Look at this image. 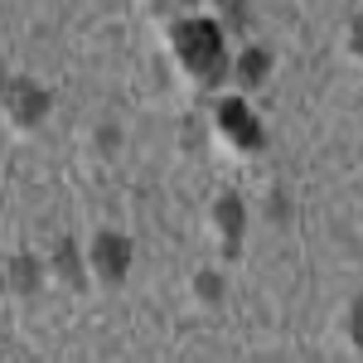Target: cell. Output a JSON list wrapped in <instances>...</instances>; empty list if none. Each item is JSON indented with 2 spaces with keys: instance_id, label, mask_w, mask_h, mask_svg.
Instances as JSON below:
<instances>
[{
  "instance_id": "6da1fadb",
  "label": "cell",
  "mask_w": 363,
  "mask_h": 363,
  "mask_svg": "<svg viewBox=\"0 0 363 363\" xmlns=\"http://www.w3.org/2000/svg\"><path fill=\"white\" fill-rule=\"evenodd\" d=\"M169 44H174V58L184 63V73H189L194 83L213 87L228 73L223 29L213 25V20H179L174 34H169Z\"/></svg>"
},
{
  "instance_id": "7a4b0ae2",
  "label": "cell",
  "mask_w": 363,
  "mask_h": 363,
  "mask_svg": "<svg viewBox=\"0 0 363 363\" xmlns=\"http://www.w3.org/2000/svg\"><path fill=\"white\" fill-rule=\"evenodd\" d=\"M92 272L107 286L126 281V272H131V242L121 233H97V242H92Z\"/></svg>"
},
{
  "instance_id": "3957f363",
  "label": "cell",
  "mask_w": 363,
  "mask_h": 363,
  "mask_svg": "<svg viewBox=\"0 0 363 363\" xmlns=\"http://www.w3.org/2000/svg\"><path fill=\"white\" fill-rule=\"evenodd\" d=\"M5 107H10V121H15V126H34V121H44L49 97H44V87H39V83L15 78V83H10V92H5Z\"/></svg>"
},
{
  "instance_id": "277c9868",
  "label": "cell",
  "mask_w": 363,
  "mask_h": 363,
  "mask_svg": "<svg viewBox=\"0 0 363 363\" xmlns=\"http://www.w3.org/2000/svg\"><path fill=\"white\" fill-rule=\"evenodd\" d=\"M218 126L233 136L238 150H257V145H262V126H257V116H252L242 102H223V107H218Z\"/></svg>"
},
{
  "instance_id": "5b68a950",
  "label": "cell",
  "mask_w": 363,
  "mask_h": 363,
  "mask_svg": "<svg viewBox=\"0 0 363 363\" xmlns=\"http://www.w3.org/2000/svg\"><path fill=\"white\" fill-rule=\"evenodd\" d=\"M10 286H15V291H34V286H39L34 257H10Z\"/></svg>"
},
{
  "instance_id": "8992f818",
  "label": "cell",
  "mask_w": 363,
  "mask_h": 363,
  "mask_svg": "<svg viewBox=\"0 0 363 363\" xmlns=\"http://www.w3.org/2000/svg\"><path fill=\"white\" fill-rule=\"evenodd\" d=\"M54 272H58V281L78 286V252H73V242H58L54 247Z\"/></svg>"
},
{
  "instance_id": "52a82bcc",
  "label": "cell",
  "mask_w": 363,
  "mask_h": 363,
  "mask_svg": "<svg viewBox=\"0 0 363 363\" xmlns=\"http://www.w3.org/2000/svg\"><path fill=\"white\" fill-rule=\"evenodd\" d=\"M267 63H272V58L262 54V49H247V54H242V73H238V78H242V83H262V78H267Z\"/></svg>"
},
{
  "instance_id": "ba28073f",
  "label": "cell",
  "mask_w": 363,
  "mask_h": 363,
  "mask_svg": "<svg viewBox=\"0 0 363 363\" xmlns=\"http://www.w3.org/2000/svg\"><path fill=\"white\" fill-rule=\"evenodd\" d=\"M218 228H228L233 238L242 233V203H238V199H233V194H228L223 203H218Z\"/></svg>"
},
{
  "instance_id": "9c48e42d",
  "label": "cell",
  "mask_w": 363,
  "mask_h": 363,
  "mask_svg": "<svg viewBox=\"0 0 363 363\" xmlns=\"http://www.w3.org/2000/svg\"><path fill=\"white\" fill-rule=\"evenodd\" d=\"M344 330H349V339H354V349H363V296L349 306V315H344Z\"/></svg>"
},
{
  "instance_id": "30bf717a",
  "label": "cell",
  "mask_w": 363,
  "mask_h": 363,
  "mask_svg": "<svg viewBox=\"0 0 363 363\" xmlns=\"http://www.w3.org/2000/svg\"><path fill=\"white\" fill-rule=\"evenodd\" d=\"M218 291H223L218 277H199V296H203V301H218Z\"/></svg>"
}]
</instances>
